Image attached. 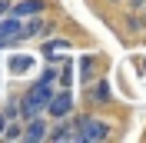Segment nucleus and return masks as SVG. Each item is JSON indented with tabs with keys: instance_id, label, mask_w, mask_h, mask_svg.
<instances>
[{
	"instance_id": "nucleus-1",
	"label": "nucleus",
	"mask_w": 146,
	"mask_h": 143,
	"mask_svg": "<svg viewBox=\"0 0 146 143\" xmlns=\"http://www.w3.org/2000/svg\"><path fill=\"white\" fill-rule=\"evenodd\" d=\"M50 80H53V73L40 77V83H36V87H33V90L27 93V100L20 103L27 116H36L40 110H46V103H50V97H53V93H50Z\"/></svg>"
},
{
	"instance_id": "nucleus-2",
	"label": "nucleus",
	"mask_w": 146,
	"mask_h": 143,
	"mask_svg": "<svg viewBox=\"0 0 146 143\" xmlns=\"http://www.w3.org/2000/svg\"><path fill=\"white\" fill-rule=\"evenodd\" d=\"M110 126L103 123V120H83L80 123V133H73L76 140H106Z\"/></svg>"
},
{
	"instance_id": "nucleus-3",
	"label": "nucleus",
	"mask_w": 146,
	"mask_h": 143,
	"mask_svg": "<svg viewBox=\"0 0 146 143\" xmlns=\"http://www.w3.org/2000/svg\"><path fill=\"white\" fill-rule=\"evenodd\" d=\"M17 37H23V23H20L17 17H3L0 20V47L3 43H10V40H17Z\"/></svg>"
},
{
	"instance_id": "nucleus-4",
	"label": "nucleus",
	"mask_w": 146,
	"mask_h": 143,
	"mask_svg": "<svg viewBox=\"0 0 146 143\" xmlns=\"http://www.w3.org/2000/svg\"><path fill=\"white\" fill-rule=\"evenodd\" d=\"M46 110H50L53 116H66V113L73 110V97H70V93L63 90V93H56V97H50V103H46Z\"/></svg>"
},
{
	"instance_id": "nucleus-5",
	"label": "nucleus",
	"mask_w": 146,
	"mask_h": 143,
	"mask_svg": "<svg viewBox=\"0 0 146 143\" xmlns=\"http://www.w3.org/2000/svg\"><path fill=\"white\" fill-rule=\"evenodd\" d=\"M23 136H27V140H43V136H46V126L40 123L36 116H30V123H27V133H23Z\"/></svg>"
},
{
	"instance_id": "nucleus-6",
	"label": "nucleus",
	"mask_w": 146,
	"mask_h": 143,
	"mask_svg": "<svg viewBox=\"0 0 146 143\" xmlns=\"http://www.w3.org/2000/svg\"><path fill=\"white\" fill-rule=\"evenodd\" d=\"M43 10V0H23L17 3V13H40Z\"/></svg>"
},
{
	"instance_id": "nucleus-7",
	"label": "nucleus",
	"mask_w": 146,
	"mask_h": 143,
	"mask_svg": "<svg viewBox=\"0 0 146 143\" xmlns=\"http://www.w3.org/2000/svg\"><path fill=\"white\" fill-rule=\"evenodd\" d=\"M63 50H70L66 40H53V43H46V57H56V53H63Z\"/></svg>"
},
{
	"instance_id": "nucleus-8",
	"label": "nucleus",
	"mask_w": 146,
	"mask_h": 143,
	"mask_svg": "<svg viewBox=\"0 0 146 143\" xmlns=\"http://www.w3.org/2000/svg\"><path fill=\"white\" fill-rule=\"evenodd\" d=\"M46 27H50V23H43V20H33V23H27V27H23V37H33V33H43Z\"/></svg>"
},
{
	"instance_id": "nucleus-9",
	"label": "nucleus",
	"mask_w": 146,
	"mask_h": 143,
	"mask_svg": "<svg viewBox=\"0 0 146 143\" xmlns=\"http://www.w3.org/2000/svg\"><path fill=\"white\" fill-rule=\"evenodd\" d=\"M70 130H73V126H66V123H63V126H56V130H53L50 136H53V140H70V136H73Z\"/></svg>"
},
{
	"instance_id": "nucleus-10",
	"label": "nucleus",
	"mask_w": 146,
	"mask_h": 143,
	"mask_svg": "<svg viewBox=\"0 0 146 143\" xmlns=\"http://www.w3.org/2000/svg\"><path fill=\"white\" fill-rule=\"evenodd\" d=\"M27 67H30V60H27V57H20V60H13V70H27Z\"/></svg>"
},
{
	"instance_id": "nucleus-11",
	"label": "nucleus",
	"mask_w": 146,
	"mask_h": 143,
	"mask_svg": "<svg viewBox=\"0 0 146 143\" xmlns=\"http://www.w3.org/2000/svg\"><path fill=\"white\" fill-rule=\"evenodd\" d=\"M3 13H7V3H0V17H3Z\"/></svg>"
},
{
	"instance_id": "nucleus-12",
	"label": "nucleus",
	"mask_w": 146,
	"mask_h": 143,
	"mask_svg": "<svg viewBox=\"0 0 146 143\" xmlns=\"http://www.w3.org/2000/svg\"><path fill=\"white\" fill-rule=\"evenodd\" d=\"M0 136H3V116H0Z\"/></svg>"
},
{
	"instance_id": "nucleus-13",
	"label": "nucleus",
	"mask_w": 146,
	"mask_h": 143,
	"mask_svg": "<svg viewBox=\"0 0 146 143\" xmlns=\"http://www.w3.org/2000/svg\"><path fill=\"white\" fill-rule=\"evenodd\" d=\"M133 3H136V7H143V3H146V0H133Z\"/></svg>"
}]
</instances>
